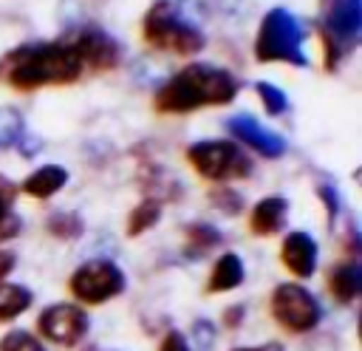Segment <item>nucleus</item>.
I'll return each mask as SVG.
<instances>
[{
	"label": "nucleus",
	"mask_w": 362,
	"mask_h": 351,
	"mask_svg": "<svg viewBox=\"0 0 362 351\" xmlns=\"http://www.w3.org/2000/svg\"><path fill=\"white\" fill-rule=\"evenodd\" d=\"M85 71L82 57L71 40L25 42L0 57V79L17 91H37L45 85L76 82Z\"/></svg>",
	"instance_id": "nucleus-1"
},
{
	"label": "nucleus",
	"mask_w": 362,
	"mask_h": 351,
	"mask_svg": "<svg viewBox=\"0 0 362 351\" xmlns=\"http://www.w3.org/2000/svg\"><path fill=\"white\" fill-rule=\"evenodd\" d=\"M238 93V82L229 71L192 62L173 74L156 93V110L161 113H189L206 105H226Z\"/></svg>",
	"instance_id": "nucleus-2"
},
{
	"label": "nucleus",
	"mask_w": 362,
	"mask_h": 351,
	"mask_svg": "<svg viewBox=\"0 0 362 351\" xmlns=\"http://www.w3.org/2000/svg\"><path fill=\"white\" fill-rule=\"evenodd\" d=\"M255 54L260 62H288L300 68L308 65L303 23L288 8H272L260 23Z\"/></svg>",
	"instance_id": "nucleus-3"
},
{
	"label": "nucleus",
	"mask_w": 362,
	"mask_h": 351,
	"mask_svg": "<svg viewBox=\"0 0 362 351\" xmlns=\"http://www.w3.org/2000/svg\"><path fill=\"white\" fill-rule=\"evenodd\" d=\"M144 40L153 48L170 54H198L206 42L204 34L170 0H158L150 6L144 17Z\"/></svg>",
	"instance_id": "nucleus-4"
},
{
	"label": "nucleus",
	"mask_w": 362,
	"mask_h": 351,
	"mask_svg": "<svg viewBox=\"0 0 362 351\" xmlns=\"http://www.w3.org/2000/svg\"><path fill=\"white\" fill-rule=\"evenodd\" d=\"M269 311L274 323L288 334H308L322 320L320 300L300 283H277L269 297Z\"/></svg>",
	"instance_id": "nucleus-5"
},
{
	"label": "nucleus",
	"mask_w": 362,
	"mask_h": 351,
	"mask_svg": "<svg viewBox=\"0 0 362 351\" xmlns=\"http://www.w3.org/2000/svg\"><path fill=\"white\" fill-rule=\"evenodd\" d=\"M124 283H127L124 272L113 260L96 258V260H85L74 269V275L68 280V289L79 303L102 306V303L119 297L124 292Z\"/></svg>",
	"instance_id": "nucleus-6"
},
{
	"label": "nucleus",
	"mask_w": 362,
	"mask_h": 351,
	"mask_svg": "<svg viewBox=\"0 0 362 351\" xmlns=\"http://www.w3.org/2000/svg\"><path fill=\"white\" fill-rule=\"evenodd\" d=\"M187 159L195 173L209 181H232L252 173L249 156L232 142H198L187 150Z\"/></svg>",
	"instance_id": "nucleus-7"
},
{
	"label": "nucleus",
	"mask_w": 362,
	"mask_h": 351,
	"mask_svg": "<svg viewBox=\"0 0 362 351\" xmlns=\"http://www.w3.org/2000/svg\"><path fill=\"white\" fill-rule=\"evenodd\" d=\"M88 328H90V317L76 303H51L37 317V331L48 343L62 345V348L79 345L85 340Z\"/></svg>",
	"instance_id": "nucleus-8"
},
{
	"label": "nucleus",
	"mask_w": 362,
	"mask_h": 351,
	"mask_svg": "<svg viewBox=\"0 0 362 351\" xmlns=\"http://www.w3.org/2000/svg\"><path fill=\"white\" fill-rule=\"evenodd\" d=\"M226 130H229L235 139H240L243 144H249L252 150H257L260 156H266V159H277V156L286 153V139H283L280 133H274V130H266V127H263L255 116H249V113L232 116V119L226 122Z\"/></svg>",
	"instance_id": "nucleus-9"
},
{
	"label": "nucleus",
	"mask_w": 362,
	"mask_h": 351,
	"mask_svg": "<svg viewBox=\"0 0 362 351\" xmlns=\"http://www.w3.org/2000/svg\"><path fill=\"white\" fill-rule=\"evenodd\" d=\"M71 45L82 57L85 68L107 71V68H113L119 62V45L102 28H82L79 34L71 37Z\"/></svg>",
	"instance_id": "nucleus-10"
},
{
	"label": "nucleus",
	"mask_w": 362,
	"mask_h": 351,
	"mask_svg": "<svg viewBox=\"0 0 362 351\" xmlns=\"http://www.w3.org/2000/svg\"><path fill=\"white\" fill-rule=\"evenodd\" d=\"M280 260L294 277H311L317 269V241L308 232H288L280 246Z\"/></svg>",
	"instance_id": "nucleus-11"
},
{
	"label": "nucleus",
	"mask_w": 362,
	"mask_h": 351,
	"mask_svg": "<svg viewBox=\"0 0 362 351\" xmlns=\"http://www.w3.org/2000/svg\"><path fill=\"white\" fill-rule=\"evenodd\" d=\"M286 215H288V201H286V198H280V195L260 198V201L252 207L249 229H252L255 235H274V232L283 229Z\"/></svg>",
	"instance_id": "nucleus-12"
},
{
	"label": "nucleus",
	"mask_w": 362,
	"mask_h": 351,
	"mask_svg": "<svg viewBox=\"0 0 362 351\" xmlns=\"http://www.w3.org/2000/svg\"><path fill=\"white\" fill-rule=\"evenodd\" d=\"M362 28V0H334L328 14V31L339 42H354Z\"/></svg>",
	"instance_id": "nucleus-13"
},
{
	"label": "nucleus",
	"mask_w": 362,
	"mask_h": 351,
	"mask_svg": "<svg viewBox=\"0 0 362 351\" xmlns=\"http://www.w3.org/2000/svg\"><path fill=\"white\" fill-rule=\"evenodd\" d=\"M328 289H331L337 303H342V306L354 303L359 297V292H362V269H359V263H354V260L337 263L331 269V275H328Z\"/></svg>",
	"instance_id": "nucleus-14"
},
{
	"label": "nucleus",
	"mask_w": 362,
	"mask_h": 351,
	"mask_svg": "<svg viewBox=\"0 0 362 351\" xmlns=\"http://www.w3.org/2000/svg\"><path fill=\"white\" fill-rule=\"evenodd\" d=\"M243 283V260L235 255V252H226L215 260L212 272H209V283H206V292L209 294H218V292H232Z\"/></svg>",
	"instance_id": "nucleus-15"
},
{
	"label": "nucleus",
	"mask_w": 362,
	"mask_h": 351,
	"mask_svg": "<svg viewBox=\"0 0 362 351\" xmlns=\"http://www.w3.org/2000/svg\"><path fill=\"white\" fill-rule=\"evenodd\" d=\"M65 181H68L65 167H59V164H45V167L34 170V173L23 181V192H28V195H34V198H48V195H54L57 190H62Z\"/></svg>",
	"instance_id": "nucleus-16"
},
{
	"label": "nucleus",
	"mask_w": 362,
	"mask_h": 351,
	"mask_svg": "<svg viewBox=\"0 0 362 351\" xmlns=\"http://www.w3.org/2000/svg\"><path fill=\"white\" fill-rule=\"evenodd\" d=\"M34 303V294L28 286L20 283H0V323L17 320L23 311H28Z\"/></svg>",
	"instance_id": "nucleus-17"
},
{
	"label": "nucleus",
	"mask_w": 362,
	"mask_h": 351,
	"mask_svg": "<svg viewBox=\"0 0 362 351\" xmlns=\"http://www.w3.org/2000/svg\"><path fill=\"white\" fill-rule=\"evenodd\" d=\"M158 218H161V204H158L156 198H144V201L130 212V218H127V235L136 238V235L153 229V226L158 224Z\"/></svg>",
	"instance_id": "nucleus-18"
},
{
	"label": "nucleus",
	"mask_w": 362,
	"mask_h": 351,
	"mask_svg": "<svg viewBox=\"0 0 362 351\" xmlns=\"http://www.w3.org/2000/svg\"><path fill=\"white\" fill-rule=\"evenodd\" d=\"M23 133H25V119H23V113H20L17 108L3 105V108H0V150L17 144V142L23 139Z\"/></svg>",
	"instance_id": "nucleus-19"
},
{
	"label": "nucleus",
	"mask_w": 362,
	"mask_h": 351,
	"mask_svg": "<svg viewBox=\"0 0 362 351\" xmlns=\"http://www.w3.org/2000/svg\"><path fill=\"white\" fill-rule=\"evenodd\" d=\"M45 229L59 241H71V238H79L85 226H82V218L76 212H54L45 221Z\"/></svg>",
	"instance_id": "nucleus-20"
},
{
	"label": "nucleus",
	"mask_w": 362,
	"mask_h": 351,
	"mask_svg": "<svg viewBox=\"0 0 362 351\" xmlns=\"http://www.w3.org/2000/svg\"><path fill=\"white\" fill-rule=\"evenodd\" d=\"M187 243H189L192 255H201L221 243V232L212 224H192V226H187Z\"/></svg>",
	"instance_id": "nucleus-21"
},
{
	"label": "nucleus",
	"mask_w": 362,
	"mask_h": 351,
	"mask_svg": "<svg viewBox=\"0 0 362 351\" xmlns=\"http://www.w3.org/2000/svg\"><path fill=\"white\" fill-rule=\"evenodd\" d=\"M0 351H45L42 340L34 337L25 328H11L8 334L0 337Z\"/></svg>",
	"instance_id": "nucleus-22"
},
{
	"label": "nucleus",
	"mask_w": 362,
	"mask_h": 351,
	"mask_svg": "<svg viewBox=\"0 0 362 351\" xmlns=\"http://www.w3.org/2000/svg\"><path fill=\"white\" fill-rule=\"evenodd\" d=\"M255 91H257V96L263 99L266 113L280 116V113H286V110H288V99H286V93H283L277 85H272V82H257V85H255Z\"/></svg>",
	"instance_id": "nucleus-23"
},
{
	"label": "nucleus",
	"mask_w": 362,
	"mask_h": 351,
	"mask_svg": "<svg viewBox=\"0 0 362 351\" xmlns=\"http://www.w3.org/2000/svg\"><path fill=\"white\" fill-rule=\"evenodd\" d=\"M187 343H189L192 351H212V345H215V326L209 320H195Z\"/></svg>",
	"instance_id": "nucleus-24"
},
{
	"label": "nucleus",
	"mask_w": 362,
	"mask_h": 351,
	"mask_svg": "<svg viewBox=\"0 0 362 351\" xmlns=\"http://www.w3.org/2000/svg\"><path fill=\"white\" fill-rule=\"evenodd\" d=\"M20 232V218L11 212V204H8V195L0 192V241H8Z\"/></svg>",
	"instance_id": "nucleus-25"
},
{
	"label": "nucleus",
	"mask_w": 362,
	"mask_h": 351,
	"mask_svg": "<svg viewBox=\"0 0 362 351\" xmlns=\"http://www.w3.org/2000/svg\"><path fill=\"white\" fill-rule=\"evenodd\" d=\"M212 201H215V207H218V209H223V212H229V215L240 212V207H243L240 195H238V192H232V190H215V192H212Z\"/></svg>",
	"instance_id": "nucleus-26"
},
{
	"label": "nucleus",
	"mask_w": 362,
	"mask_h": 351,
	"mask_svg": "<svg viewBox=\"0 0 362 351\" xmlns=\"http://www.w3.org/2000/svg\"><path fill=\"white\" fill-rule=\"evenodd\" d=\"M158 351H192V348H189V343H187V337L181 331H167L161 337Z\"/></svg>",
	"instance_id": "nucleus-27"
},
{
	"label": "nucleus",
	"mask_w": 362,
	"mask_h": 351,
	"mask_svg": "<svg viewBox=\"0 0 362 351\" xmlns=\"http://www.w3.org/2000/svg\"><path fill=\"white\" fill-rule=\"evenodd\" d=\"M317 192H320V198L325 201V209H328V218L334 221V218H337V212H339V195H337V192H334V190H331L328 184H322V187H320Z\"/></svg>",
	"instance_id": "nucleus-28"
},
{
	"label": "nucleus",
	"mask_w": 362,
	"mask_h": 351,
	"mask_svg": "<svg viewBox=\"0 0 362 351\" xmlns=\"http://www.w3.org/2000/svg\"><path fill=\"white\" fill-rule=\"evenodd\" d=\"M243 317H246V306L235 303V306H229V309L223 311V326H226V328H238V326L243 323Z\"/></svg>",
	"instance_id": "nucleus-29"
},
{
	"label": "nucleus",
	"mask_w": 362,
	"mask_h": 351,
	"mask_svg": "<svg viewBox=\"0 0 362 351\" xmlns=\"http://www.w3.org/2000/svg\"><path fill=\"white\" fill-rule=\"evenodd\" d=\"M14 263H17V258H14V252H8V249H0V283H3V277L14 269Z\"/></svg>",
	"instance_id": "nucleus-30"
},
{
	"label": "nucleus",
	"mask_w": 362,
	"mask_h": 351,
	"mask_svg": "<svg viewBox=\"0 0 362 351\" xmlns=\"http://www.w3.org/2000/svg\"><path fill=\"white\" fill-rule=\"evenodd\" d=\"M232 351H286L280 343H263V345H240V348H232Z\"/></svg>",
	"instance_id": "nucleus-31"
}]
</instances>
